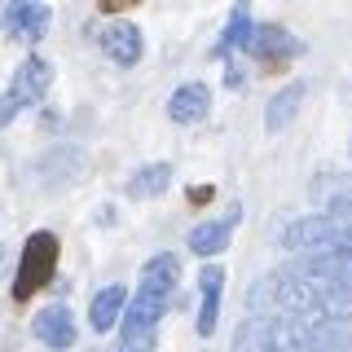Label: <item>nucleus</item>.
Returning <instances> with one entry per match:
<instances>
[{
	"label": "nucleus",
	"mask_w": 352,
	"mask_h": 352,
	"mask_svg": "<svg viewBox=\"0 0 352 352\" xmlns=\"http://www.w3.org/2000/svg\"><path fill=\"white\" fill-rule=\"evenodd\" d=\"M282 247L304 251V256H317V251H352V212H326V216L295 220V225H286Z\"/></svg>",
	"instance_id": "f257e3e1"
},
{
	"label": "nucleus",
	"mask_w": 352,
	"mask_h": 352,
	"mask_svg": "<svg viewBox=\"0 0 352 352\" xmlns=\"http://www.w3.org/2000/svg\"><path fill=\"white\" fill-rule=\"evenodd\" d=\"M53 269H58V234L49 229H36L22 247V264L14 278V300H31L40 286L53 282Z\"/></svg>",
	"instance_id": "f03ea898"
},
{
	"label": "nucleus",
	"mask_w": 352,
	"mask_h": 352,
	"mask_svg": "<svg viewBox=\"0 0 352 352\" xmlns=\"http://www.w3.org/2000/svg\"><path fill=\"white\" fill-rule=\"evenodd\" d=\"M49 84H53V66L44 62V58H27V62H22V66H18V75H14V84H9V93L0 97V128H5L22 106L44 102Z\"/></svg>",
	"instance_id": "7ed1b4c3"
},
{
	"label": "nucleus",
	"mask_w": 352,
	"mask_h": 352,
	"mask_svg": "<svg viewBox=\"0 0 352 352\" xmlns=\"http://www.w3.org/2000/svg\"><path fill=\"white\" fill-rule=\"evenodd\" d=\"M247 49H251V58H256V62L282 66V62H291V58H300V53H304V40H295L291 31L273 27V22H260V27H251Z\"/></svg>",
	"instance_id": "20e7f679"
},
{
	"label": "nucleus",
	"mask_w": 352,
	"mask_h": 352,
	"mask_svg": "<svg viewBox=\"0 0 352 352\" xmlns=\"http://www.w3.org/2000/svg\"><path fill=\"white\" fill-rule=\"evenodd\" d=\"M0 27L9 31V40L36 44V40H44V31H49V9L36 5V0H18V5H5Z\"/></svg>",
	"instance_id": "39448f33"
},
{
	"label": "nucleus",
	"mask_w": 352,
	"mask_h": 352,
	"mask_svg": "<svg viewBox=\"0 0 352 352\" xmlns=\"http://www.w3.org/2000/svg\"><path fill=\"white\" fill-rule=\"evenodd\" d=\"M102 53L115 66H132L141 58V31L132 27V22H110L102 31Z\"/></svg>",
	"instance_id": "423d86ee"
},
{
	"label": "nucleus",
	"mask_w": 352,
	"mask_h": 352,
	"mask_svg": "<svg viewBox=\"0 0 352 352\" xmlns=\"http://www.w3.org/2000/svg\"><path fill=\"white\" fill-rule=\"evenodd\" d=\"M31 330H36V339L49 344V348H71L75 344V317H71V308H62V304L44 308Z\"/></svg>",
	"instance_id": "0eeeda50"
},
{
	"label": "nucleus",
	"mask_w": 352,
	"mask_h": 352,
	"mask_svg": "<svg viewBox=\"0 0 352 352\" xmlns=\"http://www.w3.org/2000/svg\"><path fill=\"white\" fill-rule=\"evenodd\" d=\"M176 282H181V260H176L172 251L146 260V269H141V291H154V295H163V300H172Z\"/></svg>",
	"instance_id": "6e6552de"
},
{
	"label": "nucleus",
	"mask_w": 352,
	"mask_h": 352,
	"mask_svg": "<svg viewBox=\"0 0 352 352\" xmlns=\"http://www.w3.org/2000/svg\"><path fill=\"white\" fill-rule=\"evenodd\" d=\"M234 225H238V207H229L225 220H207V225L194 229V234H190V251H194V256H216V251H225Z\"/></svg>",
	"instance_id": "1a4fd4ad"
},
{
	"label": "nucleus",
	"mask_w": 352,
	"mask_h": 352,
	"mask_svg": "<svg viewBox=\"0 0 352 352\" xmlns=\"http://www.w3.org/2000/svg\"><path fill=\"white\" fill-rule=\"evenodd\" d=\"M212 110V93H207V84H185L172 93L168 102V115L176 119V124H198V119Z\"/></svg>",
	"instance_id": "9d476101"
},
{
	"label": "nucleus",
	"mask_w": 352,
	"mask_h": 352,
	"mask_svg": "<svg viewBox=\"0 0 352 352\" xmlns=\"http://www.w3.org/2000/svg\"><path fill=\"white\" fill-rule=\"evenodd\" d=\"M198 286H203V313H198V335H212L216 317H220V286H225V269L220 264H207L198 273Z\"/></svg>",
	"instance_id": "9b49d317"
},
{
	"label": "nucleus",
	"mask_w": 352,
	"mask_h": 352,
	"mask_svg": "<svg viewBox=\"0 0 352 352\" xmlns=\"http://www.w3.org/2000/svg\"><path fill=\"white\" fill-rule=\"evenodd\" d=\"M300 102H304V84H291V88H282L278 97L269 102V115H264V128L269 132H282L286 124H291V115L300 110Z\"/></svg>",
	"instance_id": "f8f14e48"
},
{
	"label": "nucleus",
	"mask_w": 352,
	"mask_h": 352,
	"mask_svg": "<svg viewBox=\"0 0 352 352\" xmlns=\"http://www.w3.org/2000/svg\"><path fill=\"white\" fill-rule=\"evenodd\" d=\"M168 181H172V168H168V163H150V168H141L128 181V194L132 198H159L163 190H168Z\"/></svg>",
	"instance_id": "ddd939ff"
},
{
	"label": "nucleus",
	"mask_w": 352,
	"mask_h": 352,
	"mask_svg": "<svg viewBox=\"0 0 352 352\" xmlns=\"http://www.w3.org/2000/svg\"><path fill=\"white\" fill-rule=\"evenodd\" d=\"M124 304H128L124 286H106V291L93 300V330H110L119 322V313H124Z\"/></svg>",
	"instance_id": "4468645a"
},
{
	"label": "nucleus",
	"mask_w": 352,
	"mask_h": 352,
	"mask_svg": "<svg viewBox=\"0 0 352 352\" xmlns=\"http://www.w3.org/2000/svg\"><path fill=\"white\" fill-rule=\"evenodd\" d=\"M247 36H251V14H247V5H234L229 31H225V36H220V44H216V58H229L238 44H247Z\"/></svg>",
	"instance_id": "2eb2a0df"
},
{
	"label": "nucleus",
	"mask_w": 352,
	"mask_h": 352,
	"mask_svg": "<svg viewBox=\"0 0 352 352\" xmlns=\"http://www.w3.org/2000/svg\"><path fill=\"white\" fill-rule=\"evenodd\" d=\"M132 0H102V14H119V9H128Z\"/></svg>",
	"instance_id": "dca6fc26"
},
{
	"label": "nucleus",
	"mask_w": 352,
	"mask_h": 352,
	"mask_svg": "<svg viewBox=\"0 0 352 352\" xmlns=\"http://www.w3.org/2000/svg\"><path fill=\"white\" fill-rule=\"evenodd\" d=\"M212 194H216V190H212V185H198V190H194L190 198H194V203H212Z\"/></svg>",
	"instance_id": "f3484780"
}]
</instances>
